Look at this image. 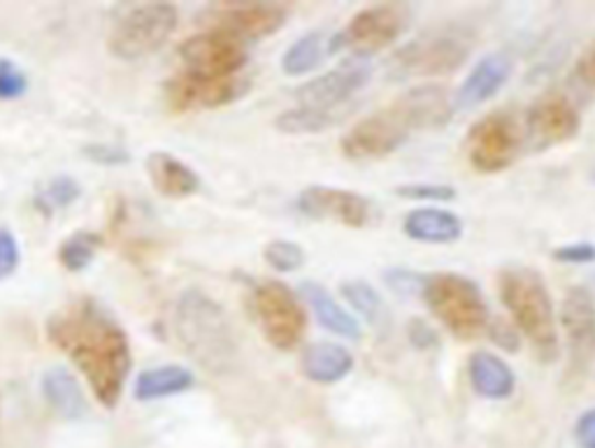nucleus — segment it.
Segmentation results:
<instances>
[{
  "mask_svg": "<svg viewBox=\"0 0 595 448\" xmlns=\"http://www.w3.org/2000/svg\"><path fill=\"white\" fill-rule=\"evenodd\" d=\"M47 340L78 365L103 409H117L133 361L115 316L91 297H80L49 316Z\"/></svg>",
  "mask_w": 595,
  "mask_h": 448,
  "instance_id": "nucleus-1",
  "label": "nucleus"
},
{
  "mask_svg": "<svg viewBox=\"0 0 595 448\" xmlns=\"http://www.w3.org/2000/svg\"><path fill=\"white\" fill-rule=\"evenodd\" d=\"M472 51L470 37L456 31L431 33L400 47L386 63L390 80H423L456 72Z\"/></svg>",
  "mask_w": 595,
  "mask_h": 448,
  "instance_id": "nucleus-5",
  "label": "nucleus"
},
{
  "mask_svg": "<svg viewBox=\"0 0 595 448\" xmlns=\"http://www.w3.org/2000/svg\"><path fill=\"white\" fill-rule=\"evenodd\" d=\"M101 247H103V237L98 233L78 231L61 241L59 263L68 272H84L91 266V260L96 258Z\"/></svg>",
  "mask_w": 595,
  "mask_h": 448,
  "instance_id": "nucleus-30",
  "label": "nucleus"
},
{
  "mask_svg": "<svg viewBox=\"0 0 595 448\" xmlns=\"http://www.w3.org/2000/svg\"><path fill=\"white\" fill-rule=\"evenodd\" d=\"M351 351L335 342H314L301 356V369L307 381L319 386H332L347 379L353 372Z\"/></svg>",
  "mask_w": 595,
  "mask_h": 448,
  "instance_id": "nucleus-22",
  "label": "nucleus"
},
{
  "mask_svg": "<svg viewBox=\"0 0 595 448\" xmlns=\"http://www.w3.org/2000/svg\"><path fill=\"white\" fill-rule=\"evenodd\" d=\"M372 78L370 59L361 56H347L332 70L316 80L305 82L295 89V98L301 107L319 109V111H338L340 105L351 101L357 93L368 86Z\"/></svg>",
  "mask_w": 595,
  "mask_h": 448,
  "instance_id": "nucleus-12",
  "label": "nucleus"
},
{
  "mask_svg": "<svg viewBox=\"0 0 595 448\" xmlns=\"http://www.w3.org/2000/svg\"><path fill=\"white\" fill-rule=\"evenodd\" d=\"M526 135L510 111H493L470 126L465 135V156L479 175H498L524 152Z\"/></svg>",
  "mask_w": 595,
  "mask_h": 448,
  "instance_id": "nucleus-9",
  "label": "nucleus"
},
{
  "mask_svg": "<svg viewBox=\"0 0 595 448\" xmlns=\"http://www.w3.org/2000/svg\"><path fill=\"white\" fill-rule=\"evenodd\" d=\"M175 330L182 346L212 375H226L237 358L235 334L226 311L202 291L179 297L175 309Z\"/></svg>",
  "mask_w": 595,
  "mask_h": 448,
  "instance_id": "nucleus-3",
  "label": "nucleus"
},
{
  "mask_svg": "<svg viewBox=\"0 0 595 448\" xmlns=\"http://www.w3.org/2000/svg\"><path fill=\"white\" fill-rule=\"evenodd\" d=\"M22 260V251H19V241L12 235V231L0 228V282L12 276Z\"/></svg>",
  "mask_w": 595,
  "mask_h": 448,
  "instance_id": "nucleus-36",
  "label": "nucleus"
},
{
  "mask_svg": "<svg viewBox=\"0 0 595 448\" xmlns=\"http://www.w3.org/2000/svg\"><path fill=\"white\" fill-rule=\"evenodd\" d=\"M326 56V40L322 33H307L284 51L282 56V72L289 78H305L312 70L322 66Z\"/></svg>",
  "mask_w": 595,
  "mask_h": 448,
  "instance_id": "nucleus-27",
  "label": "nucleus"
},
{
  "mask_svg": "<svg viewBox=\"0 0 595 448\" xmlns=\"http://www.w3.org/2000/svg\"><path fill=\"white\" fill-rule=\"evenodd\" d=\"M84 156L98 165H124L130 161V154L121 146H112V144H89L84 146Z\"/></svg>",
  "mask_w": 595,
  "mask_h": 448,
  "instance_id": "nucleus-39",
  "label": "nucleus"
},
{
  "mask_svg": "<svg viewBox=\"0 0 595 448\" xmlns=\"http://www.w3.org/2000/svg\"><path fill=\"white\" fill-rule=\"evenodd\" d=\"M468 377L472 390L483 400H510L516 388L514 369L491 351L472 353L468 361Z\"/></svg>",
  "mask_w": 595,
  "mask_h": 448,
  "instance_id": "nucleus-20",
  "label": "nucleus"
},
{
  "mask_svg": "<svg viewBox=\"0 0 595 448\" xmlns=\"http://www.w3.org/2000/svg\"><path fill=\"white\" fill-rule=\"evenodd\" d=\"M402 233L421 245H454L463 237V219L450 210L419 208L405 216Z\"/></svg>",
  "mask_w": 595,
  "mask_h": 448,
  "instance_id": "nucleus-21",
  "label": "nucleus"
},
{
  "mask_svg": "<svg viewBox=\"0 0 595 448\" xmlns=\"http://www.w3.org/2000/svg\"><path fill=\"white\" fill-rule=\"evenodd\" d=\"M28 91L26 72L19 68L12 59H0V101H19Z\"/></svg>",
  "mask_w": 595,
  "mask_h": 448,
  "instance_id": "nucleus-34",
  "label": "nucleus"
},
{
  "mask_svg": "<svg viewBox=\"0 0 595 448\" xmlns=\"http://www.w3.org/2000/svg\"><path fill=\"white\" fill-rule=\"evenodd\" d=\"M412 22V10L405 3H384V5H372L353 14L349 24L335 33L328 45L326 54H340L349 51V56H368L377 54L386 47L394 45L396 40L405 35Z\"/></svg>",
  "mask_w": 595,
  "mask_h": 448,
  "instance_id": "nucleus-6",
  "label": "nucleus"
},
{
  "mask_svg": "<svg viewBox=\"0 0 595 448\" xmlns=\"http://www.w3.org/2000/svg\"><path fill=\"white\" fill-rule=\"evenodd\" d=\"M147 175L165 198H189L200 191V177L194 167L167 152H152L147 156Z\"/></svg>",
  "mask_w": 595,
  "mask_h": 448,
  "instance_id": "nucleus-23",
  "label": "nucleus"
},
{
  "mask_svg": "<svg viewBox=\"0 0 595 448\" xmlns=\"http://www.w3.org/2000/svg\"><path fill=\"white\" fill-rule=\"evenodd\" d=\"M40 388L56 416H61L66 421L84 418L86 400L82 396L78 379L72 377V372H68L66 367H49L43 375Z\"/></svg>",
  "mask_w": 595,
  "mask_h": 448,
  "instance_id": "nucleus-25",
  "label": "nucleus"
},
{
  "mask_svg": "<svg viewBox=\"0 0 595 448\" xmlns=\"http://www.w3.org/2000/svg\"><path fill=\"white\" fill-rule=\"evenodd\" d=\"M179 14L171 3H147L124 14L109 33V54L119 61H140L156 54L177 28Z\"/></svg>",
  "mask_w": 595,
  "mask_h": 448,
  "instance_id": "nucleus-8",
  "label": "nucleus"
},
{
  "mask_svg": "<svg viewBox=\"0 0 595 448\" xmlns=\"http://www.w3.org/2000/svg\"><path fill=\"white\" fill-rule=\"evenodd\" d=\"M301 293L305 297V303L314 311L316 321L322 323L328 332L338 334L342 340H359L361 338V326L357 321V316H351L335 297L316 282H305L301 286Z\"/></svg>",
  "mask_w": 595,
  "mask_h": 448,
  "instance_id": "nucleus-24",
  "label": "nucleus"
},
{
  "mask_svg": "<svg viewBox=\"0 0 595 448\" xmlns=\"http://www.w3.org/2000/svg\"><path fill=\"white\" fill-rule=\"evenodd\" d=\"M512 59L508 54L495 51L487 54L483 59L472 68V72L465 78L458 93L454 96V105L458 109H475L483 103L495 98L512 78Z\"/></svg>",
  "mask_w": 595,
  "mask_h": 448,
  "instance_id": "nucleus-19",
  "label": "nucleus"
},
{
  "mask_svg": "<svg viewBox=\"0 0 595 448\" xmlns=\"http://www.w3.org/2000/svg\"><path fill=\"white\" fill-rule=\"evenodd\" d=\"M82 196V186L78 179H72L68 175H59L49 179L40 191L35 196V204L40 208V212L45 214H54L61 212L66 208H70L72 202H78Z\"/></svg>",
  "mask_w": 595,
  "mask_h": 448,
  "instance_id": "nucleus-31",
  "label": "nucleus"
},
{
  "mask_svg": "<svg viewBox=\"0 0 595 448\" xmlns=\"http://www.w3.org/2000/svg\"><path fill=\"white\" fill-rule=\"evenodd\" d=\"M340 111H319L310 107H293L275 119V128L284 135H314L324 133L340 121Z\"/></svg>",
  "mask_w": 595,
  "mask_h": 448,
  "instance_id": "nucleus-28",
  "label": "nucleus"
},
{
  "mask_svg": "<svg viewBox=\"0 0 595 448\" xmlns=\"http://www.w3.org/2000/svg\"><path fill=\"white\" fill-rule=\"evenodd\" d=\"M551 258L563 266H591L595 263V245L593 241H572V245L556 247Z\"/></svg>",
  "mask_w": 595,
  "mask_h": 448,
  "instance_id": "nucleus-35",
  "label": "nucleus"
},
{
  "mask_svg": "<svg viewBox=\"0 0 595 448\" xmlns=\"http://www.w3.org/2000/svg\"><path fill=\"white\" fill-rule=\"evenodd\" d=\"M266 263L277 272H295L305 266V251L298 241L291 239H275L264 249Z\"/></svg>",
  "mask_w": 595,
  "mask_h": 448,
  "instance_id": "nucleus-32",
  "label": "nucleus"
},
{
  "mask_svg": "<svg viewBox=\"0 0 595 448\" xmlns=\"http://www.w3.org/2000/svg\"><path fill=\"white\" fill-rule=\"evenodd\" d=\"M576 78L586 86L595 89V47H591L580 61H576Z\"/></svg>",
  "mask_w": 595,
  "mask_h": 448,
  "instance_id": "nucleus-42",
  "label": "nucleus"
},
{
  "mask_svg": "<svg viewBox=\"0 0 595 448\" xmlns=\"http://www.w3.org/2000/svg\"><path fill=\"white\" fill-rule=\"evenodd\" d=\"M179 56L186 72L205 74V78H237L249 61L247 45L219 28H208L189 37Z\"/></svg>",
  "mask_w": 595,
  "mask_h": 448,
  "instance_id": "nucleus-10",
  "label": "nucleus"
},
{
  "mask_svg": "<svg viewBox=\"0 0 595 448\" xmlns=\"http://www.w3.org/2000/svg\"><path fill=\"white\" fill-rule=\"evenodd\" d=\"M580 128L582 117L574 103L563 93H547L530 105L526 115V146H530L533 152H545V149L574 140Z\"/></svg>",
  "mask_w": 595,
  "mask_h": 448,
  "instance_id": "nucleus-14",
  "label": "nucleus"
},
{
  "mask_svg": "<svg viewBox=\"0 0 595 448\" xmlns=\"http://www.w3.org/2000/svg\"><path fill=\"white\" fill-rule=\"evenodd\" d=\"M396 196L415 202H452L456 198V189L450 184H402L396 186Z\"/></svg>",
  "mask_w": 595,
  "mask_h": 448,
  "instance_id": "nucleus-33",
  "label": "nucleus"
},
{
  "mask_svg": "<svg viewBox=\"0 0 595 448\" xmlns=\"http://www.w3.org/2000/svg\"><path fill=\"white\" fill-rule=\"evenodd\" d=\"M407 340L412 342L415 349L428 351L440 346V338L431 323H425L423 319H409L407 323Z\"/></svg>",
  "mask_w": 595,
  "mask_h": 448,
  "instance_id": "nucleus-38",
  "label": "nucleus"
},
{
  "mask_svg": "<svg viewBox=\"0 0 595 448\" xmlns=\"http://www.w3.org/2000/svg\"><path fill=\"white\" fill-rule=\"evenodd\" d=\"M252 82L247 78H205V74L186 72L165 84V101L175 111L191 109H217L245 98Z\"/></svg>",
  "mask_w": 595,
  "mask_h": 448,
  "instance_id": "nucleus-13",
  "label": "nucleus"
},
{
  "mask_svg": "<svg viewBox=\"0 0 595 448\" xmlns=\"http://www.w3.org/2000/svg\"><path fill=\"white\" fill-rule=\"evenodd\" d=\"M252 311L264 338L277 351H293L303 342L307 314L298 295L277 279H266L252 288Z\"/></svg>",
  "mask_w": 595,
  "mask_h": 448,
  "instance_id": "nucleus-7",
  "label": "nucleus"
},
{
  "mask_svg": "<svg viewBox=\"0 0 595 448\" xmlns=\"http://www.w3.org/2000/svg\"><path fill=\"white\" fill-rule=\"evenodd\" d=\"M340 291L345 295V300L357 309V314L363 316L370 326L382 328L388 323V311L375 286L363 282V279H353V282H345Z\"/></svg>",
  "mask_w": 595,
  "mask_h": 448,
  "instance_id": "nucleus-29",
  "label": "nucleus"
},
{
  "mask_svg": "<svg viewBox=\"0 0 595 448\" xmlns=\"http://www.w3.org/2000/svg\"><path fill=\"white\" fill-rule=\"evenodd\" d=\"M498 293L514 326L530 340L537 356L545 363H553L561 353V344L545 276L526 266H510L498 274Z\"/></svg>",
  "mask_w": 595,
  "mask_h": 448,
  "instance_id": "nucleus-2",
  "label": "nucleus"
},
{
  "mask_svg": "<svg viewBox=\"0 0 595 448\" xmlns=\"http://www.w3.org/2000/svg\"><path fill=\"white\" fill-rule=\"evenodd\" d=\"M561 323L568 334L572 361L576 365L591 363L595 353V303L586 288L572 286L565 293L561 305Z\"/></svg>",
  "mask_w": 595,
  "mask_h": 448,
  "instance_id": "nucleus-18",
  "label": "nucleus"
},
{
  "mask_svg": "<svg viewBox=\"0 0 595 448\" xmlns=\"http://www.w3.org/2000/svg\"><path fill=\"white\" fill-rule=\"evenodd\" d=\"M489 332H491L493 342H495L500 349H505V351H518V346H521V342H518V332H516L508 321L495 319L493 323H489Z\"/></svg>",
  "mask_w": 595,
  "mask_h": 448,
  "instance_id": "nucleus-41",
  "label": "nucleus"
},
{
  "mask_svg": "<svg viewBox=\"0 0 595 448\" xmlns=\"http://www.w3.org/2000/svg\"><path fill=\"white\" fill-rule=\"evenodd\" d=\"M384 276H386L388 288L396 291L398 295H419L421 293L423 276L417 272L396 268V270H388Z\"/></svg>",
  "mask_w": 595,
  "mask_h": 448,
  "instance_id": "nucleus-37",
  "label": "nucleus"
},
{
  "mask_svg": "<svg viewBox=\"0 0 595 448\" xmlns=\"http://www.w3.org/2000/svg\"><path fill=\"white\" fill-rule=\"evenodd\" d=\"M289 8L284 3H221L212 12V26L229 33L245 45L275 35L287 24Z\"/></svg>",
  "mask_w": 595,
  "mask_h": 448,
  "instance_id": "nucleus-16",
  "label": "nucleus"
},
{
  "mask_svg": "<svg viewBox=\"0 0 595 448\" xmlns=\"http://www.w3.org/2000/svg\"><path fill=\"white\" fill-rule=\"evenodd\" d=\"M425 307L454 338L470 342L489 330L491 311L481 288L458 272L425 274L421 293Z\"/></svg>",
  "mask_w": 595,
  "mask_h": 448,
  "instance_id": "nucleus-4",
  "label": "nucleus"
},
{
  "mask_svg": "<svg viewBox=\"0 0 595 448\" xmlns=\"http://www.w3.org/2000/svg\"><path fill=\"white\" fill-rule=\"evenodd\" d=\"M394 107L409 130L442 128L450 123L456 109L450 89L442 84H421L409 89L394 103Z\"/></svg>",
  "mask_w": 595,
  "mask_h": 448,
  "instance_id": "nucleus-17",
  "label": "nucleus"
},
{
  "mask_svg": "<svg viewBox=\"0 0 595 448\" xmlns=\"http://www.w3.org/2000/svg\"><path fill=\"white\" fill-rule=\"evenodd\" d=\"M409 126L394 105L353 123L340 140L342 154L351 161L386 158L409 140Z\"/></svg>",
  "mask_w": 595,
  "mask_h": 448,
  "instance_id": "nucleus-11",
  "label": "nucleus"
},
{
  "mask_svg": "<svg viewBox=\"0 0 595 448\" xmlns=\"http://www.w3.org/2000/svg\"><path fill=\"white\" fill-rule=\"evenodd\" d=\"M574 441L580 448H595V406L576 418L574 423Z\"/></svg>",
  "mask_w": 595,
  "mask_h": 448,
  "instance_id": "nucleus-40",
  "label": "nucleus"
},
{
  "mask_svg": "<svg viewBox=\"0 0 595 448\" xmlns=\"http://www.w3.org/2000/svg\"><path fill=\"white\" fill-rule=\"evenodd\" d=\"M298 210L310 219L335 221L347 228H365L372 221V202L335 186L312 184L298 196Z\"/></svg>",
  "mask_w": 595,
  "mask_h": 448,
  "instance_id": "nucleus-15",
  "label": "nucleus"
},
{
  "mask_svg": "<svg viewBox=\"0 0 595 448\" xmlns=\"http://www.w3.org/2000/svg\"><path fill=\"white\" fill-rule=\"evenodd\" d=\"M196 386L191 369L182 365H161L144 369L133 384V398L138 402H156L165 398H175Z\"/></svg>",
  "mask_w": 595,
  "mask_h": 448,
  "instance_id": "nucleus-26",
  "label": "nucleus"
}]
</instances>
